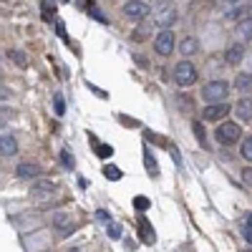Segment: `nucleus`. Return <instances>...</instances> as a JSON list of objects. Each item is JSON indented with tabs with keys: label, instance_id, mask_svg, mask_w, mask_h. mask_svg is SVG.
<instances>
[{
	"label": "nucleus",
	"instance_id": "aec40b11",
	"mask_svg": "<svg viewBox=\"0 0 252 252\" xmlns=\"http://www.w3.org/2000/svg\"><path fill=\"white\" fill-rule=\"evenodd\" d=\"M86 5H88V13H91V16H94L98 23H103V25L109 23V20H106V16H103V13H101V8H98L96 3H86Z\"/></svg>",
	"mask_w": 252,
	"mask_h": 252
},
{
	"label": "nucleus",
	"instance_id": "0eeeda50",
	"mask_svg": "<svg viewBox=\"0 0 252 252\" xmlns=\"http://www.w3.org/2000/svg\"><path fill=\"white\" fill-rule=\"evenodd\" d=\"M225 18L227 20H237V23H242L250 18V5L247 3H232V8L225 10Z\"/></svg>",
	"mask_w": 252,
	"mask_h": 252
},
{
	"label": "nucleus",
	"instance_id": "7c9ffc66",
	"mask_svg": "<svg viewBox=\"0 0 252 252\" xmlns=\"http://www.w3.org/2000/svg\"><path fill=\"white\" fill-rule=\"evenodd\" d=\"M96 152H98V156H111V154H114V149H111L109 144H103V146H98Z\"/></svg>",
	"mask_w": 252,
	"mask_h": 252
},
{
	"label": "nucleus",
	"instance_id": "6e6552de",
	"mask_svg": "<svg viewBox=\"0 0 252 252\" xmlns=\"http://www.w3.org/2000/svg\"><path fill=\"white\" fill-rule=\"evenodd\" d=\"M174 18H176V10H174L172 5H167V8H161V10L156 13V18H154V25H159L161 31H169V25L174 23Z\"/></svg>",
	"mask_w": 252,
	"mask_h": 252
},
{
	"label": "nucleus",
	"instance_id": "c85d7f7f",
	"mask_svg": "<svg viewBox=\"0 0 252 252\" xmlns=\"http://www.w3.org/2000/svg\"><path fill=\"white\" fill-rule=\"evenodd\" d=\"M134 207H136L139 212L149 210V199H146V197H134Z\"/></svg>",
	"mask_w": 252,
	"mask_h": 252
},
{
	"label": "nucleus",
	"instance_id": "72a5a7b5",
	"mask_svg": "<svg viewBox=\"0 0 252 252\" xmlns=\"http://www.w3.org/2000/svg\"><path fill=\"white\" fill-rule=\"evenodd\" d=\"M242 234H245V240L252 245V227H247V225H245V227H242Z\"/></svg>",
	"mask_w": 252,
	"mask_h": 252
},
{
	"label": "nucleus",
	"instance_id": "1a4fd4ad",
	"mask_svg": "<svg viewBox=\"0 0 252 252\" xmlns=\"http://www.w3.org/2000/svg\"><path fill=\"white\" fill-rule=\"evenodd\" d=\"M245 58V46L242 43H234V46H230L227 51H225V61L230 63V66H237Z\"/></svg>",
	"mask_w": 252,
	"mask_h": 252
},
{
	"label": "nucleus",
	"instance_id": "423d86ee",
	"mask_svg": "<svg viewBox=\"0 0 252 252\" xmlns=\"http://www.w3.org/2000/svg\"><path fill=\"white\" fill-rule=\"evenodd\" d=\"M146 13H149V5H146L144 0H129V3H124V16L126 18H144Z\"/></svg>",
	"mask_w": 252,
	"mask_h": 252
},
{
	"label": "nucleus",
	"instance_id": "c756f323",
	"mask_svg": "<svg viewBox=\"0 0 252 252\" xmlns=\"http://www.w3.org/2000/svg\"><path fill=\"white\" fill-rule=\"evenodd\" d=\"M96 219H98V222H109V225H111V214H109L106 210H98V212H96Z\"/></svg>",
	"mask_w": 252,
	"mask_h": 252
},
{
	"label": "nucleus",
	"instance_id": "f257e3e1",
	"mask_svg": "<svg viewBox=\"0 0 252 252\" xmlns=\"http://www.w3.org/2000/svg\"><path fill=\"white\" fill-rule=\"evenodd\" d=\"M230 96V86L227 81H210L202 88V98L210 103H225V98Z\"/></svg>",
	"mask_w": 252,
	"mask_h": 252
},
{
	"label": "nucleus",
	"instance_id": "f03ea898",
	"mask_svg": "<svg viewBox=\"0 0 252 252\" xmlns=\"http://www.w3.org/2000/svg\"><path fill=\"white\" fill-rule=\"evenodd\" d=\"M174 81H176V86H182V88L194 86V81H197L194 63H189V61H179V63H176L174 66Z\"/></svg>",
	"mask_w": 252,
	"mask_h": 252
},
{
	"label": "nucleus",
	"instance_id": "5701e85b",
	"mask_svg": "<svg viewBox=\"0 0 252 252\" xmlns=\"http://www.w3.org/2000/svg\"><path fill=\"white\" fill-rule=\"evenodd\" d=\"M40 13H43V18H46V20H53V16H56V3H40Z\"/></svg>",
	"mask_w": 252,
	"mask_h": 252
},
{
	"label": "nucleus",
	"instance_id": "e433bc0d",
	"mask_svg": "<svg viewBox=\"0 0 252 252\" xmlns=\"http://www.w3.org/2000/svg\"><path fill=\"white\" fill-rule=\"evenodd\" d=\"M71 252H78V250H71Z\"/></svg>",
	"mask_w": 252,
	"mask_h": 252
},
{
	"label": "nucleus",
	"instance_id": "393cba45",
	"mask_svg": "<svg viewBox=\"0 0 252 252\" xmlns=\"http://www.w3.org/2000/svg\"><path fill=\"white\" fill-rule=\"evenodd\" d=\"M192 126H194V134H197L199 144H202V146H207V134H204V126H202L199 121H194V124H192Z\"/></svg>",
	"mask_w": 252,
	"mask_h": 252
},
{
	"label": "nucleus",
	"instance_id": "a211bd4d",
	"mask_svg": "<svg viewBox=\"0 0 252 252\" xmlns=\"http://www.w3.org/2000/svg\"><path fill=\"white\" fill-rule=\"evenodd\" d=\"M53 225L61 230V232H71L66 225H68V214L66 212H56V217H53Z\"/></svg>",
	"mask_w": 252,
	"mask_h": 252
},
{
	"label": "nucleus",
	"instance_id": "4be33fe9",
	"mask_svg": "<svg viewBox=\"0 0 252 252\" xmlns=\"http://www.w3.org/2000/svg\"><path fill=\"white\" fill-rule=\"evenodd\" d=\"M144 164L149 167L152 176H156V174H159V172H156V161H154V156H152V152H149V149H144Z\"/></svg>",
	"mask_w": 252,
	"mask_h": 252
},
{
	"label": "nucleus",
	"instance_id": "9b49d317",
	"mask_svg": "<svg viewBox=\"0 0 252 252\" xmlns=\"http://www.w3.org/2000/svg\"><path fill=\"white\" fill-rule=\"evenodd\" d=\"M18 152V144H16V139L13 136H8V134H3V139H0V154L3 156H13Z\"/></svg>",
	"mask_w": 252,
	"mask_h": 252
},
{
	"label": "nucleus",
	"instance_id": "f3484780",
	"mask_svg": "<svg viewBox=\"0 0 252 252\" xmlns=\"http://www.w3.org/2000/svg\"><path fill=\"white\" fill-rule=\"evenodd\" d=\"M139 227H141V230H139L141 240H144V242H149V245H154V242H156V234H154V230H152V225H149V222H141Z\"/></svg>",
	"mask_w": 252,
	"mask_h": 252
},
{
	"label": "nucleus",
	"instance_id": "bb28decb",
	"mask_svg": "<svg viewBox=\"0 0 252 252\" xmlns=\"http://www.w3.org/2000/svg\"><path fill=\"white\" fill-rule=\"evenodd\" d=\"M8 56H10V58H13V61H16V63H20V66H25V63H28L25 53H20V51H10Z\"/></svg>",
	"mask_w": 252,
	"mask_h": 252
},
{
	"label": "nucleus",
	"instance_id": "9d476101",
	"mask_svg": "<svg viewBox=\"0 0 252 252\" xmlns=\"http://www.w3.org/2000/svg\"><path fill=\"white\" fill-rule=\"evenodd\" d=\"M234 114L242 118V121H250L252 118V98H240L234 103Z\"/></svg>",
	"mask_w": 252,
	"mask_h": 252
},
{
	"label": "nucleus",
	"instance_id": "ddd939ff",
	"mask_svg": "<svg viewBox=\"0 0 252 252\" xmlns=\"http://www.w3.org/2000/svg\"><path fill=\"white\" fill-rule=\"evenodd\" d=\"M179 51H182V56H184V61H187L189 56H194V53L199 51L197 38H192V36H189V38H184V40H182V46H179Z\"/></svg>",
	"mask_w": 252,
	"mask_h": 252
},
{
	"label": "nucleus",
	"instance_id": "7ed1b4c3",
	"mask_svg": "<svg viewBox=\"0 0 252 252\" xmlns=\"http://www.w3.org/2000/svg\"><path fill=\"white\" fill-rule=\"evenodd\" d=\"M214 139H217L219 144H234V141H240V139H242V126L234 124V121L219 124L217 131H214Z\"/></svg>",
	"mask_w": 252,
	"mask_h": 252
},
{
	"label": "nucleus",
	"instance_id": "f8f14e48",
	"mask_svg": "<svg viewBox=\"0 0 252 252\" xmlns=\"http://www.w3.org/2000/svg\"><path fill=\"white\" fill-rule=\"evenodd\" d=\"M16 174L20 176V179H33V176L40 174V167H38V164H18Z\"/></svg>",
	"mask_w": 252,
	"mask_h": 252
},
{
	"label": "nucleus",
	"instance_id": "473e14b6",
	"mask_svg": "<svg viewBox=\"0 0 252 252\" xmlns=\"http://www.w3.org/2000/svg\"><path fill=\"white\" fill-rule=\"evenodd\" d=\"M242 179H245V182H247V184L252 187V167H247V169H245V174H242Z\"/></svg>",
	"mask_w": 252,
	"mask_h": 252
},
{
	"label": "nucleus",
	"instance_id": "f704fd0d",
	"mask_svg": "<svg viewBox=\"0 0 252 252\" xmlns=\"http://www.w3.org/2000/svg\"><path fill=\"white\" fill-rule=\"evenodd\" d=\"M245 225H247V227H252V212H250V214L245 217Z\"/></svg>",
	"mask_w": 252,
	"mask_h": 252
},
{
	"label": "nucleus",
	"instance_id": "dca6fc26",
	"mask_svg": "<svg viewBox=\"0 0 252 252\" xmlns=\"http://www.w3.org/2000/svg\"><path fill=\"white\" fill-rule=\"evenodd\" d=\"M234 33H237V38H240V40H250V38H252V18H247V20H242V23H237Z\"/></svg>",
	"mask_w": 252,
	"mask_h": 252
},
{
	"label": "nucleus",
	"instance_id": "cd10ccee",
	"mask_svg": "<svg viewBox=\"0 0 252 252\" xmlns=\"http://www.w3.org/2000/svg\"><path fill=\"white\" fill-rule=\"evenodd\" d=\"M109 237H111V240H118V237H121V225L111 222V225H109Z\"/></svg>",
	"mask_w": 252,
	"mask_h": 252
},
{
	"label": "nucleus",
	"instance_id": "a878e982",
	"mask_svg": "<svg viewBox=\"0 0 252 252\" xmlns=\"http://www.w3.org/2000/svg\"><path fill=\"white\" fill-rule=\"evenodd\" d=\"M61 161H63L66 169H76V159H73L71 152H63V154H61Z\"/></svg>",
	"mask_w": 252,
	"mask_h": 252
},
{
	"label": "nucleus",
	"instance_id": "c9c22d12",
	"mask_svg": "<svg viewBox=\"0 0 252 252\" xmlns=\"http://www.w3.org/2000/svg\"><path fill=\"white\" fill-rule=\"evenodd\" d=\"M250 18H252V3H250Z\"/></svg>",
	"mask_w": 252,
	"mask_h": 252
},
{
	"label": "nucleus",
	"instance_id": "2eb2a0df",
	"mask_svg": "<svg viewBox=\"0 0 252 252\" xmlns=\"http://www.w3.org/2000/svg\"><path fill=\"white\" fill-rule=\"evenodd\" d=\"M234 88L237 91H252V73H237V78H234Z\"/></svg>",
	"mask_w": 252,
	"mask_h": 252
},
{
	"label": "nucleus",
	"instance_id": "b1692460",
	"mask_svg": "<svg viewBox=\"0 0 252 252\" xmlns=\"http://www.w3.org/2000/svg\"><path fill=\"white\" fill-rule=\"evenodd\" d=\"M53 109H56V116H63V114H66L63 96H61V94H56V96H53Z\"/></svg>",
	"mask_w": 252,
	"mask_h": 252
},
{
	"label": "nucleus",
	"instance_id": "6ab92c4d",
	"mask_svg": "<svg viewBox=\"0 0 252 252\" xmlns=\"http://www.w3.org/2000/svg\"><path fill=\"white\" fill-rule=\"evenodd\" d=\"M103 176L111 179V182H118V179H121V169L114 167V164H109V167H103Z\"/></svg>",
	"mask_w": 252,
	"mask_h": 252
},
{
	"label": "nucleus",
	"instance_id": "20e7f679",
	"mask_svg": "<svg viewBox=\"0 0 252 252\" xmlns=\"http://www.w3.org/2000/svg\"><path fill=\"white\" fill-rule=\"evenodd\" d=\"M234 106H230V103H212V106H204L202 111V118L204 121H222Z\"/></svg>",
	"mask_w": 252,
	"mask_h": 252
},
{
	"label": "nucleus",
	"instance_id": "412c9836",
	"mask_svg": "<svg viewBox=\"0 0 252 252\" xmlns=\"http://www.w3.org/2000/svg\"><path fill=\"white\" fill-rule=\"evenodd\" d=\"M240 154H242V159L252 161V136H247V139L242 141V146H240Z\"/></svg>",
	"mask_w": 252,
	"mask_h": 252
},
{
	"label": "nucleus",
	"instance_id": "39448f33",
	"mask_svg": "<svg viewBox=\"0 0 252 252\" xmlns=\"http://www.w3.org/2000/svg\"><path fill=\"white\" fill-rule=\"evenodd\" d=\"M174 33L172 31H161L156 38H154V51L159 53V56H169L172 51H174Z\"/></svg>",
	"mask_w": 252,
	"mask_h": 252
},
{
	"label": "nucleus",
	"instance_id": "2f4dec72",
	"mask_svg": "<svg viewBox=\"0 0 252 252\" xmlns=\"http://www.w3.org/2000/svg\"><path fill=\"white\" fill-rule=\"evenodd\" d=\"M56 33H58V36H61L63 40H68V33H66V28H63V23H61V20H58V23H56Z\"/></svg>",
	"mask_w": 252,
	"mask_h": 252
},
{
	"label": "nucleus",
	"instance_id": "4468645a",
	"mask_svg": "<svg viewBox=\"0 0 252 252\" xmlns=\"http://www.w3.org/2000/svg\"><path fill=\"white\" fill-rule=\"evenodd\" d=\"M31 194L36 199H43V197H51L53 194V182H38L33 189H31Z\"/></svg>",
	"mask_w": 252,
	"mask_h": 252
}]
</instances>
